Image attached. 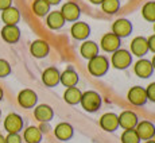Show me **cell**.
Masks as SVG:
<instances>
[{"label": "cell", "instance_id": "cell-26", "mask_svg": "<svg viewBox=\"0 0 155 143\" xmlns=\"http://www.w3.org/2000/svg\"><path fill=\"white\" fill-rule=\"evenodd\" d=\"M23 139H25L26 143H41V141H42V131L35 126L27 127L25 130V134H23Z\"/></svg>", "mask_w": 155, "mask_h": 143}, {"label": "cell", "instance_id": "cell-17", "mask_svg": "<svg viewBox=\"0 0 155 143\" xmlns=\"http://www.w3.org/2000/svg\"><path fill=\"white\" fill-rule=\"evenodd\" d=\"M34 118L37 119L39 123H47L54 118V111L50 105L47 104H39L35 107L34 109Z\"/></svg>", "mask_w": 155, "mask_h": 143}, {"label": "cell", "instance_id": "cell-43", "mask_svg": "<svg viewBox=\"0 0 155 143\" xmlns=\"http://www.w3.org/2000/svg\"><path fill=\"white\" fill-rule=\"evenodd\" d=\"M154 31H155V23H154Z\"/></svg>", "mask_w": 155, "mask_h": 143}, {"label": "cell", "instance_id": "cell-36", "mask_svg": "<svg viewBox=\"0 0 155 143\" xmlns=\"http://www.w3.org/2000/svg\"><path fill=\"white\" fill-rule=\"evenodd\" d=\"M47 3H49L50 5H57V4H59L61 3V0H46Z\"/></svg>", "mask_w": 155, "mask_h": 143}, {"label": "cell", "instance_id": "cell-22", "mask_svg": "<svg viewBox=\"0 0 155 143\" xmlns=\"http://www.w3.org/2000/svg\"><path fill=\"white\" fill-rule=\"evenodd\" d=\"M65 19L59 11H50L46 16V25L50 30H59L65 26Z\"/></svg>", "mask_w": 155, "mask_h": 143}, {"label": "cell", "instance_id": "cell-2", "mask_svg": "<svg viewBox=\"0 0 155 143\" xmlns=\"http://www.w3.org/2000/svg\"><path fill=\"white\" fill-rule=\"evenodd\" d=\"M80 104H81L82 108H84L86 112H96L101 108L103 100H101V96L97 93V92L86 91V92L82 93Z\"/></svg>", "mask_w": 155, "mask_h": 143}, {"label": "cell", "instance_id": "cell-10", "mask_svg": "<svg viewBox=\"0 0 155 143\" xmlns=\"http://www.w3.org/2000/svg\"><path fill=\"white\" fill-rule=\"evenodd\" d=\"M119 118V127H121L123 130H135V127L139 123L138 115L134 111H123L120 115H117Z\"/></svg>", "mask_w": 155, "mask_h": 143}, {"label": "cell", "instance_id": "cell-19", "mask_svg": "<svg viewBox=\"0 0 155 143\" xmlns=\"http://www.w3.org/2000/svg\"><path fill=\"white\" fill-rule=\"evenodd\" d=\"M73 134H74V128L73 126L69 123H66V121H62V123H58L57 124V127L54 128V135L57 139H59V141H69V139L73 138Z\"/></svg>", "mask_w": 155, "mask_h": 143}, {"label": "cell", "instance_id": "cell-18", "mask_svg": "<svg viewBox=\"0 0 155 143\" xmlns=\"http://www.w3.org/2000/svg\"><path fill=\"white\" fill-rule=\"evenodd\" d=\"M30 53H31V55L35 58H45V57H47V54L50 53V46L46 41L37 39L30 46Z\"/></svg>", "mask_w": 155, "mask_h": 143}, {"label": "cell", "instance_id": "cell-42", "mask_svg": "<svg viewBox=\"0 0 155 143\" xmlns=\"http://www.w3.org/2000/svg\"><path fill=\"white\" fill-rule=\"evenodd\" d=\"M0 116H2V109H0Z\"/></svg>", "mask_w": 155, "mask_h": 143}, {"label": "cell", "instance_id": "cell-37", "mask_svg": "<svg viewBox=\"0 0 155 143\" xmlns=\"http://www.w3.org/2000/svg\"><path fill=\"white\" fill-rule=\"evenodd\" d=\"M89 2H91L92 4H96V5H99V4H101V3L104 2V0H89Z\"/></svg>", "mask_w": 155, "mask_h": 143}, {"label": "cell", "instance_id": "cell-7", "mask_svg": "<svg viewBox=\"0 0 155 143\" xmlns=\"http://www.w3.org/2000/svg\"><path fill=\"white\" fill-rule=\"evenodd\" d=\"M18 103H19V105L22 108L26 109L34 108L38 103V95L32 89H23L18 95Z\"/></svg>", "mask_w": 155, "mask_h": 143}, {"label": "cell", "instance_id": "cell-9", "mask_svg": "<svg viewBox=\"0 0 155 143\" xmlns=\"http://www.w3.org/2000/svg\"><path fill=\"white\" fill-rule=\"evenodd\" d=\"M100 46L104 52L107 53H115L120 49L121 46V39L119 37H116L113 32H108L105 34L103 38H101V42H100Z\"/></svg>", "mask_w": 155, "mask_h": 143}, {"label": "cell", "instance_id": "cell-33", "mask_svg": "<svg viewBox=\"0 0 155 143\" xmlns=\"http://www.w3.org/2000/svg\"><path fill=\"white\" fill-rule=\"evenodd\" d=\"M5 143H22V136L19 134H8L5 136Z\"/></svg>", "mask_w": 155, "mask_h": 143}, {"label": "cell", "instance_id": "cell-20", "mask_svg": "<svg viewBox=\"0 0 155 143\" xmlns=\"http://www.w3.org/2000/svg\"><path fill=\"white\" fill-rule=\"evenodd\" d=\"M80 81L78 73L73 69V68H66L64 72L61 73V78H59V82H61L64 86L66 88H71V86H76Z\"/></svg>", "mask_w": 155, "mask_h": 143}, {"label": "cell", "instance_id": "cell-40", "mask_svg": "<svg viewBox=\"0 0 155 143\" xmlns=\"http://www.w3.org/2000/svg\"><path fill=\"white\" fill-rule=\"evenodd\" d=\"M3 95H4V93H3V89H2V88H0V101H2V100H3Z\"/></svg>", "mask_w": 155, "mask_h": 143}, {"label": "cell", "instance_id": "cell-28", "mask_svg": "<svg viewBox=\"0 0 155 143\" xmlns=\"http://www.w3.org/2000/svg\"><path fill=\"white\" fill-rule=\"evenodd\" d=\"M142 16L144 20L155 23V0L147 2L142 8Z\"/></svg>", "mask_w": 155, "mask_h": 143}, {"label": "cell", "instance_id": "cell-4", "mask_svg": "<svg viewBox=\"0 0 155 143\" xmlns=\"http://www.w3.org/2000/svg\"><path fill=\"white\" fill-rule=\"evenodd\" d=\"M59 12L64 16L65 22H78L80 16H81V8L77 3L68 2L61 7Z\"/></svg>", "mask_w": 155, "mask_h": 143}, {"label": "cell", "instance_id": "cell-32", "mask_svg": "<svg viewBox=\"0 0 155 143\" xmlns=\"http://www.w3.org/2000/svg\"><path fill=\"white\" fill-rule=\"evenodd\" d=\"M146 93H147V100L155 103V82H151V84L146 88Z\"/></svg>", "mask_w": 155, "mask_h": 143}, {"label": "cell", "instance_id": "cell-24", "mask_svg": "<svg viewBox=\"0 0 155 143\" xmlns=\"http://www.w3.org/2000/svg\"><path fill=\"white\" fill-rule=\"evenodd\" d=\"M80 53H81L82 57L89 61V59H92L93 57L99 55V46L93 41H85L81 45V47H80Z\"/></svg>", "mask_w": 155, "mask_h": 143}, {"label": "cell", "instance_id": "cell-6", "mask_svg": "<svg viewBox=\"0 0 155 143\" xmlns=\"http://www.w3.org/2000/svg\"><path fill=\"white\" fill-rule=\"evenodd\" d=\"M132 30H134L132 23H131L128 19H126V18H120V19L115 20L112 25V32L116 35V37L120 38V39L121 38L130 37Z\"/></svg>", "mask_w": 155, "mask_h": 143}, {"label": "cell", "instance_id": "cell-25", "mask_svg": "<svg viewBox=\"0 0 155 143\" xmlns=\"http://www.w3.org/2000/svg\"><path fill=\"white\" fill-rule=\"evenodd\" d=\"M82 92L80 91L77 86H71V88H66V91L64 92V100L69 105H77L81 101Z\"/></svg>", "mask_w": 155, "mask_h": 143}, {"label": "cell", "instance_id": "cell-38", "mask_svg": "<svg viewBox=\"0 0 155 143\" xmlns=\"http://www.w3.org/2000/svg\"><path fill=\"white\" fill-rule=\"evenodd\" d=\"M151 65H153V68H154V70H155V54H154L153 59H151Z\"/></svg>", "mask_w": 155, "mask_h": 143}, {"label": "cell", "instance_id": "cell-3", "mask_svg": "<svg viewBox=\"0 0 155 143\" xmlns=\"http://www.w3.org/2000/svg\"><path fill=\"white\" fill-rule=\"evenodd\" d=\"M112 66L115 69L124 70L132 64V54L126 49H119L112 54Z\"/></svg>", "mask_w": 155, "mask_h": 143}, {"label": "cell", "instance_id": "cell-12", "mask_svg": "<svg viewBox=\"0 0 155 143\" xmlns=\"http://www.w3.org/2000/svg\"><path fill=\"white\" fill-rule=\"evenodd\" d=\"M91 32V26L85 22H74L70 27V34L76 41H86Z\"/></svg>", "mask_w": 155, "mask_h": 143}, {"label": "cell", "instance_id": "cell-13", "mask_svg": "<svg viewBox=\"0 0 155 143\" xmlns=\"http://www.w3.org/2000/svg\"><path fill=\"white\" fill-rule=\"evenodd\" d=\"M100 127L107 132H115L119 128V118L113 112H107L100 118L99 120Z\"/></svg>", "mask_w": 155, "mask_h": 143}, {"label": "cell", "instance_id": "cell-35", "mask_svg": "<svg viewBox=\"0 0 155 143\" xmlns=\"http://www.w3.org/2000/svg\"><path fill=\"white\" fill-rule=\"evenodd\" d=\"M12 5V0H0V11H4Z\"/></svg>", "mask_w": 155, "mask_h": 143}, {"label": "cell", "instance_id": "cell-39", "mask_svg": "<svg viewBox=\"0 0 155 143\" xmlns=\"http://www.w3.org/2000/svg\"><path fill=\"white\" fill-rule=\"evenodd\" d=\"M0 143H5V138L2 135V134H0Z\"/></svg>", "mask_w": 155, "mask_h": 143}, {"label": "cell", "instance_id": "cell-30", "mask_svg": "<svg viewBox=\"0 0 155 143\" xmlns=\"http://www.w3.org/2000/svg\"><path fill=\"white\" fill-rule=\"evenodd\" d=\"M120 139L121 143H140V139H139L135 130H124Z\"/></svg>", "mask_w": 155, "mask_h": 143}, {"label": "cell", "instance_id": "cell-8", "mask_svg": "<svg viewBox=\"0 0 155 143\" xmlns=\"http://www.w3.org/2000/svg\"><path fill=\"white\" fill-rule=\"evenodd\" d=\"M4 130L8 134H19L23 130V119L18 114H8L4 119Z\"/></svg>", "mask_w": 155, "mask_h": 143}, {"label": "cell", "instance_id": "cell-44", "mask_svg": "<svg viewBox=\"0 0 155 143\" xmlns=\"http://www.w3.org/2000/svg\"><path fill=\"white\" fill-rule=\"evenodd\" d=\"M153 139H154V141H155V135H154V138H153Z\"/></svg>", "mask_w": 155, "mask_h": 143}, {"label": "cell", "instance_id": "cell-31", "mask_svg": "<svg viewBox=\"0 0 155 143\" xmlns=\"http://www.w3.org/2000/svg\"><path fill=\"white\" fill-rule=\"evenodd\" d=\"M10 73H11V65L5 59L0 58V78L7 77Z\"/></svg>", "mask_w": 155, "mask_h": 143}, {"label": "cell", "instance_id": "cell-27", "mask_svg": "<svg viewBox=\"0 0 155 143\" xmlns=\"http://www.w3.org/2000/svg\"><path fill=\"white\" fill-rule=\"evenodd\" d=\"M50 7H51V5H50L46 0H35V2L32 3V12L39 18L47 16V14L50 12Z\"/></svg>", "mask_w": 155, "mask_h": 143}, {"label": "cell", "instance_id": "cell-21", "mask_svg": "<svg viewBox=\"0 0 155 143\" xmlns=\"http://www.w3.org/2000/svg\"><path fill=\"white\" fill-rule=\"evenodd\" d=\"M2 20L5 26H16L20 20V12L16 7L11 5L10 8L2 11Z\"/></svg>", "mask_w": 155, "mask_h": 143}, {"label": "cell", "instance_id": "cell-15", "mask_svg": "<svg viewBox=\"0 0 155 143\" xmlns=\"http://www.w3.org/2000/svg\"><path fill=\"white\" fill-rule=\"evenodd\" d=\"M59 78H61V72L57 69L55 66H50L43 70L42 73V82L49 88H54L59 84Z\"/></svg>", "mask_w": 155, "mask_h": 143}, {"label": "cell", "instance_id": "cell-34", "mask_svg": "<svg viewBox=\"0 0 155 143\" xmlns=\"http://www.w3.org/2000/svg\"><path fill=\"white\" fill-rule=\"evenodd\" d=\"M147 45H148V52H153L155 54V34L147 38Z\"/></svg>", "mask_w": 155, "mask_h": 143}, {"label": "cell", "instance_id": "cell-14", "mask_svg": "<svg viewBox=\"0 0 155 143\" xmlns=\"http://www.w3.org/2000/svg\"><path fill=\"white\" fill-rule=\"evenodd\" d=\"M134 72L139 78H150L154 73V68L151 65V61L146 58H140L139 61H136L135 66H134Z\"/></svg>", "mask_w": 155, "mask_h": 143}, {"label": "cell", "instance_id": "cell-29", "mask_svg": "<svg viewBox=\"0 0 155 143\" xmlns=\"http://www.w3.org/2000/svg\"><path fill=\"white\" fill-rule=\"evenodd\" d=\"M101 10L108 15H113L120 10V0H104L101 3Z\"/></svg>", "mask_w": 155, "mask_h": 143}, {"label": "cell", "instance_id": "cell-23", "mask_svg": "<svg viewBox=\"0 0 155 143\" xmlns=\"http://www.w3.org/2000/svg\"><path fill=\"white\" fill-rule=\"evenodd\" d=\"M2 38L7 43H16L20 39V30L18 26H4L2 28Z\"/></svg>", "mask_w": 155, "mask_h": 143}, {"label": "cell", "instance_id": "cell-5", "mask_svg": "<svg viewBox=\"0 0 155 143\" xmlns=\"http://www.w3.org/2000/svg\"><path fill=\"white\" fill-rule=\"evenodd\" d=\"M127 99L132 105L136 107H143L147 103V93H146V88L143 86H132L127 93Z\"/></svg>", "mask_w": 155, "mask_h": 143}, {"label": "cell", "instance_id": "cell-11", "mask_svg": "<svg viewBox=\"0 0 155 143\" xmlns=\"http://www.w3.org/2000/svg\"><path fill=\"white\" fill-rule=\"evenodd\" d=\"M135 131H136V134H138L140 141L147 142V141H151V139L154 138L155 126H154V123H151V121L143 120V121H139L138 123V126L135 127Z\"/></svg>", "mask_w": 155, "mask_h": 143}, {"label": "cell", "instance_id": "cell-1", "mask_svg": "<svg viewBox=\"0 0 155 143\" xmlns=\"http://www.w3.org/2000/svg\"><path fill=\"white\" fill-rule=\"evenodd\" d=\"M109 69V61L105 55H96L88 61V72L94 77H103Z\"/></svg>", "mask_w": 155, "mask_h": 143}, {"label": "cell", "instance_id": "cell-41", "mask_svg": "<svg viewBox=\"0 0 155 143\" xmlns=\"http://www.w3.org/2000/svg\"><path fill=\"white\" fill-rule=\"evenodd\" d=\"M144 143H155L154 139H151V141H147V142H144Z\"/></svg>", "mask_w": 155, "mask_h": 143}, {"label": "cell", "instance_id": "cell-16", "mask_svg": "<svg viewBox=\"0 0 155 143\" xmlns=\"http://www.w3.org/2000/svg\"><path fill=\"white\" fill-rule=\"evenodd\" d=\"M148 53V45L147 38L144 37H136L131 42V54L136 55V57L142 58Z\"/></svg>", "mask_w": 155, "mask_h": 143}]
</instances>
